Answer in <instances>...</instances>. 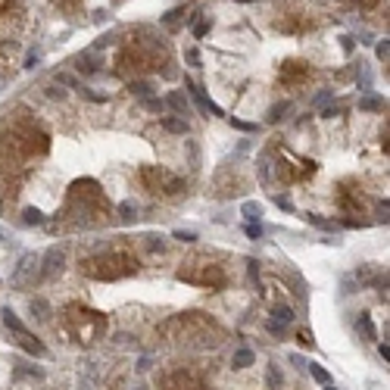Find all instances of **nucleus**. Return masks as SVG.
<instances>
[{
    "label": "nucleus",
    "mask_w": 390,
    "mask_h": 390,
    "mask_svg": "<svg viewBox=\"0 0 390 390\" xmlns=\"http://www.w3.org/2000/svg\"><path fill=\"white\" fill-rule=\"evenodd\" d=\"M38 266H41V256L38 253H25L19 259L16 272L10 275V284L13 287H25V284H34V275H38Z\"/></svg>",
    "instance_id": "nucleus-1"
},
{
    "label": "nucleus",
    "mask_w": 390,
    "mask_h": 390,
    "mask_svg": "<svg viewBox=\"0 0 390 390\" xmlns=\"http://www.w3.org/2000/svg\"><path fill=\"white\" fill-rule=\"evenodd\" d=\"M63 263H66V253H63V247H50L44 256H41V269H38V278L41 281H47V278H53L60 269H63Z\"/></svg>",
    "instance_id": "nucleus-2"
},
{
    "label": "nucleus",
    "mask_w": 390,
    "mask_h": 390,
    "mask_svg": "<svg viewBox=\"0 0 390 390\" xmlns=\"http://www.w3.org/2000/svg\"><path fill=\"white\" fill-rule=\"evenodd\" d=\"M188 91H191V97L197 100V106H200V109H203V113H206V116H209V113H212V116H222V109H219V106H215V103H212V100L206 97V91H203L200 84L188 81Z\"/></svg>",
    "instance_id": "nucleus-3"
},
{
    "label": "nucleus",
    "mask_w": 390,
    "mask_h": 390,
    "mask_svg": "<svg viewBox=\"0 0 390 390\" xmlns=\"http://www.w3.org/2000/svg\"><path fill=\"white\" fill-rule=\"evenodd\" d=\"M0 315H4V325L16 334V337H25V334H28V328L19 322V319H16V312L10 309V306H4V309H0Z\"/></svg>",
    "instance_id": "nucleus-4"
},
{
    "label": "nucleus",
    "mask_w": 390,
    "mask_h": 390,
    "mask_svg": "<svg viewBox=\"0 0 390 390\" xmlns=\"http://www.w3.org/2000/svg\"><path fill=\"white\" fill-rule=\"evenodd\" d=\"M162 128H165L169 135H188V122L178 119V116H165V119H162Z\"/></svg>",
    "instance_id": "nucleus-5"
},
{
    "label": "nucleus",
    "mask_w": 390,
    "mask_h": 390,
    "mask_svg": "<svg viewBox=\"0 0 390 390\" xmlns=\"http://www.w3.org/2000/svg\"><path fill=\"white\" fill-rule=\"evenodd\" d=\"M231 365H234V368H247V365H253V350H247V346L234 350V356H231Z\"/></svg>",
    "instance_id": "nucleus-6"
},
{
    "label": "nucleus",
    "mask_w": 390,
    "mask_h": 390,
    "mask_svg": "<svg viewBox=\"0 0 390 390\" xmlns=\"http://www.w3.org/2000/svg\"><path fill=\"white\" fill-rule=\"evenodd\" d=\"M165 103H169V106L175 109V113H178V116H188V109H191V103H188V97H181V94H178V91H175V94H169V100H165Z\"/></svg>",
    "instance_id": "nucleus-7"
},
{
    "label": "nucleus",
    "mask_w": 390,
    "mask_h": 390,
    "mask_svg": "<svg viewBox=\"0 0 390 390\" xmlns=\"http://www.w3.org/2000/svg\"><path fill=\"white\" fill-rule=\"evenodd\" d=\"M359 109H365V113H384V100L381 97H362Z\"/></svg>",
    "instance_id": "nucleus-8"
},
{
    "label": "nucleus",
    "mask_w": 390,
    "mask_h": 390,
    "mask_svg": "<svg viewBox=\"0 0 390 390\" xmlns=\"http://www.w3.org/2000/svg\"><path fill=\"white\" fill-rule=\"evenodd\" d=\"M19 340H22V346H25L28 353H34V356H44V353H47L44 343H41L38 337H31V334H25V337H19Z\"/></svg>",
    "instance_id": "nucleus-9"
},
{
    "label": "nucleus",
    "mask_w": 390,
    "mask_h": 390,
    "mask_svg": "<svg viewBox=\"0 0 390 390\" xmlns=\"http://www.w3.org/2000/svg\"><path fill=\"white\" fill-rule=\"evenodd\" d=\"M28 309L38 315L41 322H47V319H50V306H47V300H41V296H38V300H31V303H28Z\"/></svg>",
    "instance_id": "nucleus-10"
},
{
    "label": "nucleus",
    "mask_w": 390,
    "mask_h": 390,
    "mask_svg": "<svg viewBox=\"0 0 390 390\" xmlns=\"http://www.w3.org/2000/svg\"><path fill=\"white\" fill-rule=\"evenodd\" d=\"M191 22H194V34H197V38H206L209 28H212V22H209V19H200V13H197V16H191Z\"/></svg>",
    "instance_id": "nucleus-11"
},
{
    "label": "nucleus",
    "mask_w": 390,
    "mask_h": 390,
    "mask_svg": "<svg viewBox=\"0 0 390 390\" xmlns=\"http://www.w3.org/2000/svg\"><path fill=\"white\" fill-rule=\"evenodd\" d=\"M240 212H244V219H250V222H259V215H263V206H259V203H253V200H247L244 206H240Z\"/></svg>",
    "instance_id": "nucleus-12"
},
{
    "label": "nucleus",
    "mask_w": 390,
    "mask_h": 390,
    "mask_svg": "<svg viewBox=\"0 0 390 390\" xmlns=\"http://www.w3.org/2000/svg\"><path fill=\"white\" fill-rule=\"evenodd\" d=\"M356 331H362V337H365V340H375V328H371V319H368V315H359Z\"/></svg>",
    "instance_id": "nucleus-13"
},
{
    "label": "nucleus",
    "mask_w": 390,
    "mask_h": 390,
    "mask_svg": "<svg viewBox=\"0 0 390 390\" xmlns=\"http://www.w3.org/2000/svg\"><path fill=\"white\" fill-rule=\"evenodd\" d=\"M22 219H25V225H44V212L34 209V206H28V209L22 212Z\"/></svg>",
    "instance_id": "nucleus-14"
},
{
    "label": "nucleus",
    "mask_w": 390,
    "mask_h": 390,
    "mask_svg": "<svg viewBox=\"0 0 390 390\" xmlns=\"http://www.w3.org/2000/svg\"><path fill=\"white\" fill-rule=\"evenodd\" d=\"M272 319H275V322H281V325H290V322H293V309H290V306H278Z\"/></svg>",
    "instance_id": "nucleus-15"
},
{
    "label": "nucleus",
    "mask_w": 390,
    "mask_h": 390,
    "mask_svg": "<svg viewBox=\"0 0 390 390\" xmlns=\"http://www.w3.org/2000/svg\"><path fill=\"white\" fill-rule=\"evenodd\" d=\"M309 375H312L315 381H319V384H328V381H331V375H328V371H325L322 365H315V362H309Z\"/></svg>",
    "instance_id": "nucleus-16"
},
{
    "label": "nucleus",
    "mask_w": 390,
    "mask_h": 390,
    "mask_svg": "<svg viewBox=\"0 0 390 390\" xmlns=\"http://www.w3.org/2000/svg\"><path fill=\"white\" fill-rule=\"evenodd\" d=\"M128 91H132V94H135V97H150V91H153V88H150V84H147V81H135L132 88H128Z\"/></svg>",
    "instance_id": "nucleus-17"
},
{
    "label": "nucleus",
    "mask_w": 390,
    "mask_h": 390,
    "mask_svg": "<svg viewBox=\"0 0 390 390\" xmlns=\"http://www.w3.org/2000/svg\"><path fill=\"white\" fill-rule=\"evenodd\" d=\"M119 212H122V219H128V222H132V219L138 215V206H135V203H132V200H125V203H122V206H119Z\"/></svg>",
    "instance_id": "nucleus-18"
},
{
    "label": "nucleus",
    "mask_w": 390,
    "mask_h": 390,
    "mask_svg": "<svg viewBox=\"0 0 390 390\" xmlns=\"http://www.w3.org/2000/svg\"><path fill=\"white\" fill-rule=\"evenodd\" d=\"M287 109H290V103H278V106L272 109V116H269V122H281V116L287 113Z\"/></svg>",
    "instance_id": "nucleus-19"
},
{
    "label": "nucleus",
    "mask_w": 390,
    "mask_h": 390,
    "mask_svg": "<svg viewBox=\"0 0 390 390\" xmlns=\"http://www.w3.org/2000/svg\"><path fill=\"white\" fill-rule=\"evenodd\" d=\"M244 231H247V237H250V240H259V237H263V225H256V222H250Z\"/></svg>",
    "instance_id": "nucleus-20"
},
{
    "label": "nucleus",
    "mask_w": 390,
    "mask_h": 390,
    "mask_svg": "<svg viewBox=\"0 0 390 390\" xmlns=\"http://www.w3.org/2000/svg\"><path fill=\"white\" fill-rule=\"evenodd\" d=\"M306 222H312V225H319V228H325V231H331V228H334L331 222H325L322 215H306Z\"/></svg>",
    "instance_id": "nucleus-21"
},
{
    "label": "nucleus",
    "mask_w": 390,
    "mask_h": 390,
    "mask_svg": "<svg viewBox=\"0 0 390 390\" xmlns=\"http://www.w3.org/2000/svg\"><path fill=\"white\" fill-rule=\"evenodd\" d=\"M375 53H378V60H384V63H387V57H390V44H387V41H381V44L375 47Z\"/></svg>",
    "instance_id": "nucleus-22"
},
{
    "label": "nucleus",
    "mask_w": 390,
    "mask_h": 390,
    "mask_svg": "<svg viewBox=\"0 0 390 390\" xmlns=\"http://www.w3.org/2000/svg\"><path fill=\"white\" fill-rule=\"evenodd\" d=\"M284 328H287V325H281V322H275V319L269 322V331L275 334V337H284Z\"/></svg>",
    "instance_id": "nucleus-23"
},
{
    "label": "nucleus",
    "mask_w": 390,
    "mask_h": 390,
    "mask_svg": "<svg viewBox=\"0 0 390 390\" xmlns=\"http://www.w3.org/2000/svg\"><path fill=\"white\" fill-rule=\"evenodd\" d=\"M175 240H184V244H194L197 234L194 231H175Z\"/></svg>",
    "instance_id": "nucleus-24"
},
{
    "label": "nucleus",
    "mask_w": 390,
    "mask_h": 390,
    "mask_svg": "<svg viewBox=\"0 0 390 390\" xmlns=\"http://www.w3.org/2000/svg\"><path fill=\"white\" fill-rule=\"evenodd\" d=\"M144 106L153 109V113H159V109H162V100H156V97H144Z\"/></svg>",
    "instance_id": "nucleus-25"
},
{
    "label": "nucleus",
    "mask_w": 390,
    "mask_h": 390,
    "mask_svg": "<svg viewBox=\"0 0 390 390\" xmlns=\"http://www.w3.org/2000/svg\"><path fill=\"white\" fill-rule=\"evenodd\" d=\"M275 203H278V209H284V212H293V203H290L287 197H275Z\"/></svg>",
    "instance_id": "nucleus-26"
},
{
    "label": "nucleus",
    "mask_w": 390,
    "mask_h": 390,
    "mask_svg": "<svg viewBox=\"0 0 390 390\" xmlns=\"http://www.w3.org/2000/svg\"><path fill=\"white\" fill-rule=\"evenodd\" d=\"M231 125H234V128H240V132H256V125H253V122H240V119H231Z\"/></svg>",
    "instance_id": "nucleus-27"
},
{
    "label": "nucleus",
    "mask_w": 390,
    "mask_h": 390,
    "mask_svg": "<svg viewBox=\"0 0 390 390\" xmlns=\"http://www.w3.org/2000/svg\"><path fill=\"white\" fill-rule=\"evenodd\" d=\"M81 97H88V100H94V103H103V100H106L103 94H94V91H88V88H81Z\"/></svg>",
    "instance_id": "nucleus-28"
},
{
    "label": "nucleus",
    "mask_w": 390,
    "mask_h": 390,
    "mask_svg": "<svg viewBox=\"0 0 390 390\" xmlns=\"http://www.w3.org/2000/svg\"><path fill=\"white\" fill-rule=\"evenodd\" d=\"M47 97H53V100H63V97H66V91H60L57 84H50V88H47Z\"/></svg>",
    "instance_id": "nucleus-29"
},
{
    "label": "nucleus",
    "mask_w": 390,
    "mask_h": 390,
    "mask_svg": "<svg viewBox=\"0 0 390 390\" xmlns=\"http://www.w3.org/2000/svg\"><path fill=\"white\" fill-rule=\"evenodd\" d=\"M184 60H188L191 66H200V53L197 50H188V53H184Z\"/></svg>",
    "instance_id": "nucleus-30"
},
{
    "label": "nucleus",
    "mask_w": 390,
    "mask_h": 390,
    "mask_svg": "<svg viewBox=\"0 0 390 390\" xmlns=\"http://www.w3.org/2000/svg\"><path fill=\"white\" fill-rule=\"evenodd\" d=\"M38 63H41V57H38V53H28V57H25V69H34Z\"/></svg>",
    "instance_id": "nucleus-31"
},
{
    "label": "nucleus",
    "mask_w": 390,
    "mask_h": 390,
    "mask_svg": "<svg viewBox=\"0 0 390 390\" xmlns=\"http://www.w3.org/2000/svg\"><path fill=\"white\" fill-rule=\"evenodd\" d=\"M378 353H381V359H384V362H390V346H387V343H381V346H378Z\"/></svg>",
    "instance_id": "nucleus-32"
},
{
    "label": "nucleus",
    "mask_w": 390,
    "mask_h": 390,
    "mask_svg": "<svg viewBox=\"0 0 390 390\" xmlns=\"http://www.w3.org/2000/svg\"><path fill=\"white\" fill-rule=\"evenodd\" d=\"M328 100H331V91H322V94L315 97V103H319V106H322V103H328Z\"/></svg>",
    "instance_id": "nucleus-33"
},
{
    "label": "nucleus",
    "mask_w": 390,
    "mask_h": 390,
    "mask_svg": "<svg viewBox=\"0 0 390 390\" xmlns=\"http://www.w3.org/2000/svg\"><path fill=\"white\" fill-rule=\"evenodd\" d=\"M387 212H390V206H387V200H384V203H378V215H381V219H387Z\"/></svg>",
    "instance_id": "nucleus-34"
},
{
    "label": "nucleus",
    "mask_w": 390,
    "mask_h": 390,
    "mask_svg": "<svg viewBox=\"0 0 390 390\" xmlns=\"http://www.w3.org/2000/svg\"><path fill=\"white\" fill-rule=\"evenodd\" d=\"M259 175H263L269 181V159H263V165H259Z\"/></svg>",
    "instance_id": "nucleus-35"
},
{
    "label": "nucleus",
    "mask_w": 390,
    "mask_h": 390,
    "mask_svg": "<svg viewBox=\"0 0 390 390\" xmlns=\"http://www.w3.org/2000/svg\"><path fill=\"white\" fill-rule=\"evenodd\" d=\"M353 47H356V41H353V38H343V50H346V53H350V50H353Z\"/></svg>",
    "instance_id": "nucleus-36"
},
{
    "label": "nucleus",
    "mask_w": 390,
    "mask_h": 390,
    "mask_svg": "<svg viewBox=\"0 0 390 390\" xmlns=\"http://www.w3.org/2000/svg\"><path fill=\"white\" fill-rule=\"evenodd\" d=\"M57 81H60V84H75V78H72V75H60Z\"/></svg>",
    "instance_id": "nucleus-37"
},
{
    "label": "nucleus",
    "mask_w": 390,
    "mask_h": 390,
    "mask_svg": "<svg viewBox=\"0 0 390 390\" xmlns=\"http://www.w3.org/2000/svg\"><path fill=\"white\" fill-rule=\"evenodd\" d=\"M325 390H337V387H331V384H325Z\"/></svg>",
    "instance_id": "nucleus-38"
},
{
    "label": "nucleus",
    "mask_w": 390,
    "mask_h": 390,
    "mask_svg": "<svg viewBox=\"0 0 390 390\" xmlns=\"http://www.w3.org/2000/svg\"><path fill=\"white\" fill-rule=\"evenodd\" d=\"M240 4H253V0H240Z\"/></svg>",
    "instance_id": "nucleus-39"
},
{
    "label": "nucleus",
    "mask_w": 390,
    "mask_h": 390,
    "mask_svg": "<svg viewBox=\"0 0 390 390\" xmlns=\"http://www.w3.org/2000/svg\"><path fill=\"white\" fill-rule=\"evenodd\" d=\"M0 91H4V78H0Z\"/></svg>",
    "instance_id": "nucleus-40"
}]
</instances>
